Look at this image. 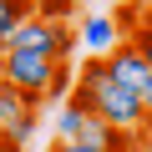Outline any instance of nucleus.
Listing matches in <instances>:
<instances>
[{
  "label": "nucleus",
  "mask_w": 152,
  "mask_h": 152,
  "mask_svg": "<svg viewBox=\"0 0 152 152\" xmlns=\"http://www.w3.org/2000/svg\"><path fill=\"white\" fill-rule=\"evenodd\" d=\"M66 102L86 107L91 117H102V122L117 127V132H142V127H147L142 102H137L127 86H117L112 76H107V61H86L81 76L71 81V96H66Z\"/></svg>",
  "instance_id": "1"
},
{
  "label": "nucleus",
  "mask_w": 152,
  "mask_h": 152,
  "mask_svg": "<svg viewBox=\"0 0 152 152\" xmlns=\"http://www.w3.org/2000/svg\"><path fill=\"white\" fill-rule=\"evenodd\" d=\"M36 112H41V96L10 86L5 76H0V132L10 137L15 152H26V142L36 137Z\"/></svg>",
  "instance_id": "2"
},
{
  "label": "nucleus",
  "mask_w": 152,
  "mask_h": 152,
  "mask_svg": "<svg viewBox=\"0 0 152 152\" xmlns=\"http://www.w3.org/2000/svg\"><path fill=\"white\" fill-rule=\"evenodd\" d=\"M61 56H36V51H0V76H5L10 86L31 91V96H46L51 76H56Z\"/></svg>",
  "instance_id": "3"
},
{
  "label": "nucleus",
  "mask_w": 152,
  "mask_h": 152,
  "mask_svg": "<svg viewBox=\"0 0 152 152\" xmlns=\"http://www.w3.org/2000/svg\"><path fill=\"white\" fill-rule=\"evenodd\" d=\"M71 46H76V36H71V26H56V20H26V26H15L10 31V41H5V51H36V56H71Z\"/></svg>",
  "instance_id": "4"
},
{
  "label": "nucleus",
  "mask_w": 152,
  "mask_h": 152,
  "mask_svg": "<svg viewBox=\"0 0 152 152\" xmlns=\"http://www.w3.org/2000/svg\"><path fill=\"white\" fill-rule=\"evenodd\" d=\"M102 61H107V76H112L117 86H127L132 96H137V91L147 86V76H152V66H147V61L137 56V46H132V41H117V46H112V51H107Z\"/></svg>",
  "instance_id": "5"
},
{
  "label": "nucleus",
  "mask_w": 152,
  "mask_h": 152,
  "mask_svg": "<svg viewBox=\"0 0 152 152\" xmlns=\"http://www.w3.org/2000/svg\"><path fill=\"white\" fill-rule=\"evenodd\" d=\"M81 41H86V51H96V56H107L117 41H127L122 31H117V20L112 15H96V20H86L81 26Z\"/></svg>",
  "instance_id": "6"
},
{
  "label": "nucleus",
  "mask_w": 152,
  "mask_h": 152,
  "mask_svg": "<svg viewBox=\"0 0 152 152\" xmlns=\"http://www.w3.org/2000/svg\"><path fill=\"white\" fill-rule=\"evenodd\" d=\"M86 122H91V112H86V107H76V102H61V112H56V142H81Z\"/></svg>",
  "instance_id": "7"
},
{
  "label": "nucleus",
  "mask_w": 152,
  "mask_h": 152,
  "mask_svg": "<svg viewBox=\"0 0 152 152\" xmlns=\"http://www.w3.org/2000/svg\"><path fill=\"white\" fill-rule=\"evenodd\" d=\"M36 10H31V0H0V51H5V41H10V31L15 26H26Z\"/></svg>",
  "instance_id": "8"
},
{
  "label": "nucleus",
  "mask_w": 152,
  "mask_h": 152,
  "mask_svg": "<svg viewBox=\"0 0 152 152\" xmlns=\"http://www.w3.org/2000/svg\"><path fill=\"white\" fill-rule=\"evenodd\" d=\"M31 10H36V20L66 26V20H76V0H31Z\"/></svg>",
  "instance_id": "9"
},
{
  "label": "nucleus",
  "mask_w": 152,
  "mask_h": 152,
  "mask_svg": "<svg viewBox=\"0 0 152 152\" xmlns=\"http://www.w3.org/2000/svg\"><path fill=\"white\" fill-rule=\"evenodd\" d=\"M102 152H142V132H107V147Z\"/></svg>",
  "instance_id": "10"
},
{
  "label": "nucleus",
  "mask_w": 152,
  "mask_h": 152,
  "mask_svg": "<svg viewBox=\"0 0 152 152\" xmlns=\"http://www.w3.org/2000/svg\"><path fill=\"white\" fill-rule=\"evenodd\" d=\"M66 86H71V61H61V66H56V76H51V86H46V96H41V102H56Z\"/></svg>",
  "instance_id": "11"
},
{
  "label": "nucleus",
  "mask_w": 152,
  "mask_h": 152,
  "mask_svg": "<svg viewBox=\"0 0 152 152\" xmlns=\"http://www.w3.org/2000/svg\"><path fill=\"white\" fill-rule=\"evenodd\" d=\"M51 152H96V147H86V142H56Z\"/></svg>",
  "instance_id": "12"
},
{
  "label": "nucleus",
  "mask_w": 152,
  "mask_h": 152,
  "mask_svg": "<svg viewBox=\"0 0 152 152\" xmlns=\"http://www.w3.org/2000/svg\"><path fill=\"white\" fill-rule=\"evenodd\" d=\"M0 152H15V147H10V137H5V132H0Z\"/></svg>",
  "instance_id": "13"
},
{
  "label": "nucleus",
  "mask_w": 152,
  "mask_h": 152,
  "mask_svg": "<svg viewBox=\"0 0 152 152\" xmlns=\"http://www.w3.org/2000/svg\"><path fill=\"white\" fill-rule=\"evenodd\" d=\"M122 5H137V10H142V5H152V0H122Z\"/></svg>",
  "instance_id": "14"
}]
</instances>
